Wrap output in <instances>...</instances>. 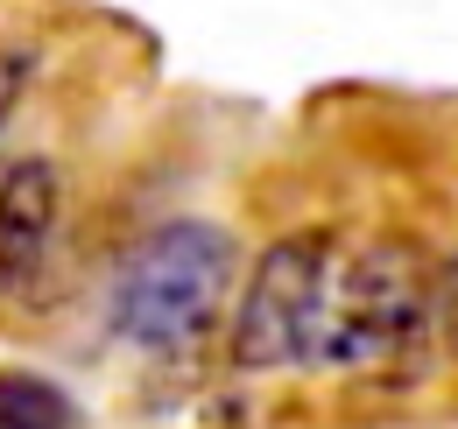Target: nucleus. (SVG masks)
<instances>
[{
	"label": "nucleus",
	"instance_id": "423d86ee",
	"mask_svg": "<svg viewBox=\"0 0 458 429\" xmlns=\"http://www.w3.org/2000/svg\"><path fill=\"white\" fill-rule=\"evenodd\" d=\"M445 324L458 331V274H452V296H445Z\"/></svg>",
	"mask_w": 458,
	"mask_h": 429
},
{
	"label": "nucleus",
	"instance_id": "7ed1b4c3",
	"mask_svg": "<svg viewBox=\"0 0 458 429\" xmlns=\"http://www.w3.org/2000/svg\"><path fill=\"white\" fill-rule=\"evenodd\" d=\"M318 261H325V240H276L261 254V268L240 296V317H233V359L247 374L303 366V317H310Z\"/></svg>",
	"mask_w": 458,
	"mask_h": 429
},
{
	"label": "nucleus",
	"instance_id": "f257e3e1",
	"mask_svg": "<svg viewBox=\"0 0 458 429\" xmlns=\"http://www.w3.org/2000/svg\"><path fill=\"white\" fill-rule=\"evenodd\" d=\"M423 331V274L402 247H332L318 261L303 366L318 374H374Z\"/></svg>",
	"mask_w": 458,
	"mask_h": 429
},
{
	"label": "nucleus",
	"instance_id": "20e7f679",
	"mask_svg": "<svg viewBox=\"0 0 458 429\" xmlns=\"http://www.w3.org/2000/svg\"><path fill=\"white\" fill-rule=\"evenodd\" d=\"M57 169L50 162H14L7 176H0V289H14V282H29L36 261H43V247H50V232H57Z\"/></svg>",
	"mask_w": 458,
	"mask_h": 429
},
{
	"label": "nucleus",
	"instance_id": "39448f33",
	"mask_svg": "<svg viewBox=\"0 0 458 429\" xmlns=\"http://www.w3.org/2000/svg\"><path fill=\"white\" fill-rule=\"evenodd\" d=\"M0 429H78V401L57 380L0 374Z\"/></svg>",
	"mask_w": 458,
	"mask_h": 429
},
{
	"label": "nucleus",
	"instance_id": "f03ea898",
	"mask_svg": "<svg viewBox=\"0 0 458 429\" xmlns=\"http://www.w3.org/2000/svg\"><path fill=\"white\" fill-rule=\"evenodd\" d=\"M226 282H233V240L219 225L183 218V225L148 232L114 289L120 338H134L148 352H176V345L205 338V324L226 303Z\"/></svg>",
	"mask_w": 458,
	"mask_h": 429
}]
</instances>
